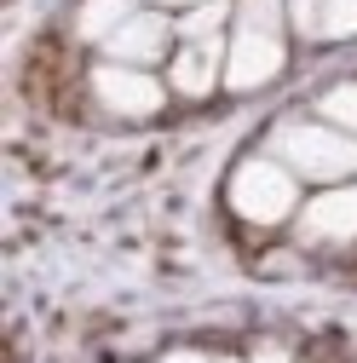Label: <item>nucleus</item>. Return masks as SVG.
I'll list each match as a JSON object with an SVG mask.
<instances>
[{"label":"nucleus","instance_id":"20e7f679","mask_svg":"<svg viewBox=\"0 0 357 363\" xmlns=\"http://www.w3.org/2000/svg\"><path fill=\"white\" fill-rule=\"evenodd\" d=\"M93 99H98L110 116L139 121V116H156V110H162L167 86H162L150 69H132V64H98V69H93Z\"/></svg>","mask_w":357,"mask_h":363},{"label":"nucleus","instance_id":"6e6552de","mask_svg":"<svg viewBox=\"0 0 357 363\" xmlns=\"http://www.w3.org/2000/svg\"><path fill=\"white\" fill-rule=\"evenodd\" d=\"M132 12H139V0H81V12H75V29L86 40H110Z\"/></svg>","mask_w":357,"mask_h":363},{"label":"nucleus","instance_id":"7ed1b4c3","mask_svg":"<svg viewBox=\"0 0 357 363\" xmlns=\"http://www.w3.org/2000/svg\"><path fill=\"white\" fill-rule=\"evenodd\" d=\"M283 35L277 29H242L231 35V47H225V86L231 93H259L265 81H277L283 75Z\"/></svg>","mask_w":357,"mask_h":363},{"label":"nucleus","instance_id":"423d86ee","mask_svg":"<svg viewBox=\"0 0 357 363\" xmlns=\"http://www.w3.org/2000/svg\"><path fill=\"white\" fill-rule=\"evenodd\" d=\"M173 35H178V23H167L162 12H132V18H127L110 40H104V52H110V64L150 69V64H162V58H167Z\"/></svg>","mask_w":357,"mask_h":363},{"label":"nucleus","instance_id":"39448f33","mask_svg":"<svg viewBox=\"0 0 357 363\" xmlns=\"http://www.w3.org/2000/svg\"><path fill=\"white\" fill-rule=\"evenodd\" d=\"M300 237L311 248H346L357 242V179L351 185H329L300 208Z\"/></svg>","mask_w":357,"mask_h":363},{"label":"nucleus","instance_id":"2eb2a0df","mask_svg":"<svg viewBox=\"0 0 357 363\" xmlns=\"http://www.w3.org/2000/svg\"><path fill=\"white\" fill-rule=\"evenodd\" d=\"M156 6H202V0H156Z\"/></svg>","mask_w":357,"mask_h":363},{"label":"nucleus","instance_id":"9b49d317","mask_svg":"<svg viewBox=\"0 0 357 363\" xmlns=\"http://www.w3.org/2000/svg\"><path fill=\"white\" fill-rule=\"evenodd\" d=\"M357 35V0H323V40H351Z\"/></svg>","mask_w":357,"mask_h":363},{"label":"nucleus","instance_id":"4468645a","mask_svg":"<svg viewBox=\"0 0 357 363\" xmlns=\"http://www.w3.org/2000/svg\"><path fill=\"white\" fill-rule=\"evenodd\" d=\"M162 363H208V357H202V352H167Z\"/></svg>","mask_w":357,"mask_h":363},{"label":"nucleus","instance_id":"dca6fc26","mask_svg":"<svg viewBox=\"0 0 357 363\" xmlns=\"http://www.w3.org/2000/svg\"><path fill=\"white\" fill-rule=\"evenodd\" d=\"M219 363H242V357H219Z\"/></svg>","mask_w":357,"mask_h":363},{"label":"nucleus","instance_id":"9d476101","mask_svg":"<svg viewBox=\"0 0 357 363\" xmlns=\"http://www.w3.org/2000/svg\"><path fill=\"white\" fill-rule=\"evenodd\" d=\"M317 116H323L329 127H340V133H351V139H357V81L329 86V93L317 99Z\"/></svg>","mask_w":357,"mask_h":363},{"label":"nucleus","instance_id":"f257e3e1","mask_svg":"<svg viewBox=\"0 0 357 363\" xmlns=\"http://www.w3.org/2000/svg\"><path fill=\"white\" fill-rule=\"evenodd\" d=\"M271 150L294 179H311V185H351L357 179V139L329 121H283L271 133Z\"/></svg>","mask_w":357,"mask_h":363},{"label":"nucleus","instance_id":"f8f14e48","mask_svg":"<svg viewBox=\"0 0 357 363\" xmlns=\"http://www.w3.org/2000/svg\"><path fill=\"white\" fill-rule=\"evenodd\" d=\"M283 6H288V23L305 40H323V0H283Z\"/></svg>","mask_w":357,"mask_h":363},{"label":"nucleus","instance_id":"1a4fd4ad","mask_svg":"<svg viewBox=\"0 0 357 363\" xmlns=\"http://www.w3.org/2000/svg\"><path fill=\"white\" fill-rule=\"evenodd\" d=\"M225 18H231V0H202V6H191L185 18H178V40H185V47H202V40H219Z\"/></svg>","mask_w":357,"mask_h":363},{"label":"nucleus","instance_id":"ddd939ff","mask_svg":"<svg viewBox=\"0 0 357 363\" xmlns=\"http://www.w3.org/2000/svg\"><path fill=\"white\" fill-rule=\"evenodd\" d=\"M254 363H294V357H288V346H277V340H259V346H254Z\"/></svg>","mask_w":357,"mask_h":363},{"label":"nucleus","instance_id":"0eeeda50","mask_svg":"<svg viewBox=\"0 0 357 363\" xmlns=\"http://www.w3.org/2000/svg\"><path fill=\"white\" fill-rule=\"evenodd\" d=\"M225 81V40H202V47H178L167 58V86L178 99H208Z\"/></svg>","mask_w":357,"mask_h":363},{"label":"nucleus","instance_id":"f03ea898","mask_svg":"<svg viewBox=\"0 0 357 363\" xmlns=\"http://www.w3.org/2000/svg\"><path fill=\"white\" fill-rule=\"evenodd\" d=\"M231 208L248 225H283L300 213V179L277 156H248L231 173Z\"/></svg>","mask_w":357,"mask_h":363}]
</instances>
